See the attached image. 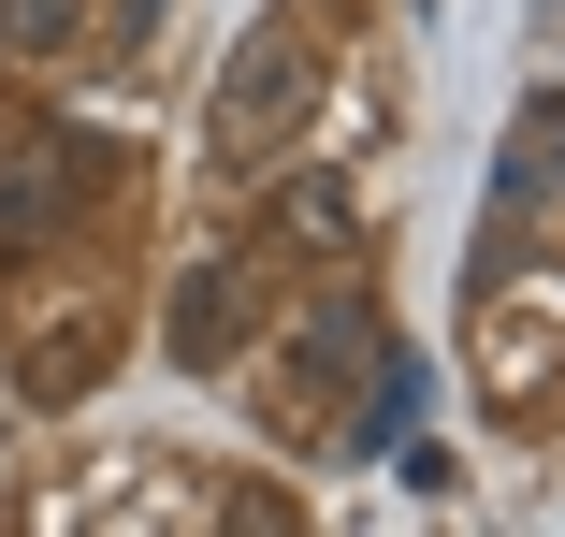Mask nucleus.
Segmentation results:
<instances>
[{"label": "nucleus", "instance_id": "f257e3e1", "mask_svg": "<svg viewBox=\"0 0 565 537\" xmlns=\"http://www.w3.org/2000/svg\"><path fill=\"white\" fill-rule=\"evenodd\" d=\"M305 117H319V30H305V15H262L233 59H217V102H203V160H217V175H276Z\"/></svg>", "mask_w": 565, "mask_h": 537}, {"label": "nucleus", "instance_id": "f03ea898", "mask_svg": "<svg viewBox=\"0 0 565 537\" xmlns=\"http://www.w3.org/2000/svg\"><path fill=\"white\" fill-rule=\"evenodd\" d=\"M117 175L73 117H0V276L15 262H44V248H73V219H87V189Z\"/></svg>", "mask_w": 565, "mask_h": 537}, {"label": "nucleus", "instance_id": "7ed1b4c3", "mask_svg": "<svg viewBox=\"0 0 565 537\" xmlns=\"http://www.w3.org/2000/svg\"><path fill=\"white\" fill-rule=\"evenodd\" d=\"M247 335H262V248L189 262V276H174V305H160V364L217 378V364H247Z\"/></svg>", "mask_w": 565, "mask_h": 537}, {"label": "nucleus", "instance_id": "20e7f679", "mask_svg": "<svg viewBox=\"0 0 565 537\" xmlns=\"http://www.w3.org/2000/svg\"><path fill=\"white\" fill-rule=\"evenodd\" d=\"M349 248H363V203H349V175H319V160H276L262 262H349Z\"/></svg>", "mask_w": 565, "mask_h": 537}, {"label": "nucleus", "instance_id": "39448f33", "mask_svg": "<svg viewBox=\"0 0 565 537\" xmlns=\"http://www.w3.org/2000/svg\"><path fill=\"white\" fill-rule=\"evenodd\" d=\"M551 189H565V102H522V131H508V219H536Z\"/></svg>", "mask_w": 565, "mask_h": 537}, {"label": "nucleus", "instance_id": "423d86ee", "mask_svg": "<svg viewBox=\"0 0 565 537\" xmlns=\"http://www.w3.org/2000/svg\"><path fill=\"white\" fill-rule=\"evenodd\" d=\"M87 15L102 0H0V59H58V44H87Z\"/></svg>", "mask_w": 565, "mask_h": 537}, {"label": "nucleus", "instance_id": "0eeeda50", "mask_svg": "<svg viewBox=\"0 0 565 537\" xmlns=\"http://www.w3.org/2000/svg\"><path fill=\"white\" fill-rule=\"evenodd\" d=\"M146 15H160V0H117V30H146Z\"/></svg>", "mask_w": 565, "mask_h": 537}]
</instances>
